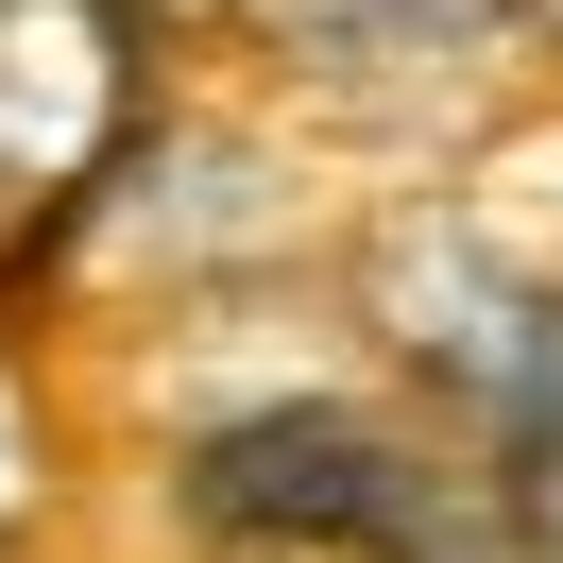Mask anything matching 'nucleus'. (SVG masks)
<instances>
[{"label": "nucleus", "mask_w": 563, "mask_h": 563, "mask_svg": "<svg viewBox=\"0 0 563 563\" xmlns=\"http://www.w3.org/2000/svg\"><path fill=\"white\" fill-rule=\"evenodd\" d=\"M188 495H206V529H240V547H358V529L410 547V478L376 461L358 410H256V427H222V444L188 461Z\"/></svg>", "instance_id": "f257e3e1"}, {"label": "nucleus", "mask_w": 563, "mask_h": 563, "mask_svg": "<svg viewBox=\"0 0 563 563\" xmlns=\"http://www.w3.org/2000/svg\"><path fill=\"white\" fill-rule=\"evenodd\" d=\"M137 103L120 0H0V188H69Z\"/></svg>", "instance_id": "f03ea898"}, {"label": "nucleus", "mask_w": 563, "mask_h": 563, "mask_svg": "<svg viewBox=\"0 0 563 563\" xmlns=\"http://www.w3.org/2000/svg\"><path fill=\"white\" fill-rule=\"evenodd\" d=\"M240 18H274L290 52H410V35H478L495 0H240Z\"/></svg>", "instance_id": "7ed1b4c3"}, {"label": "nucleus", "mask_w": 563, "mask_h": 563, "mask_svg": "<svg viewBox=\"0 0 563 563\" xmlns=\"http://www.w3.org/2000/svg\"><path fill=\"white\" fill-rule=\"evenodd\" d=\"M512 529H529V563H563V410L512 427Z\"/></svg>", "instance_id": "20e7f679"}]
</instances>
